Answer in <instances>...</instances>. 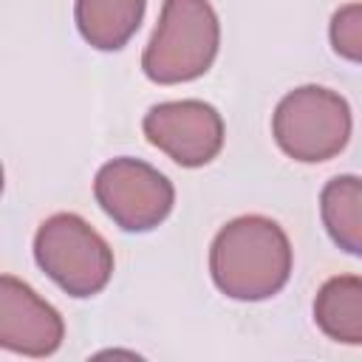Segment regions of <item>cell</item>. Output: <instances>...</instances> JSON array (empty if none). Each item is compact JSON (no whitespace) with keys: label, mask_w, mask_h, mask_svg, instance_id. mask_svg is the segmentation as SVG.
I'll return each instance as SVG.
<instances>
[{"label":"cell","mask_w":362,"mask_h":362,"mask_svg":"<svg viewBox=\"0 0 362 362\" xmlns=\"http://www.w3.org/2000/svg\"><path fill=\"white\" fill-rule=\"evenodd\" d=\"M209 272L226 297L266 300L277 294L288 280V238L274 221L263 215L235 218L212 240Z\"/></svg>","instance_id":"cell-1"},{"label":"cell","mask_w":362,"mask_h":362,"mask_svg":"<svg viewBox=\"0 0 362 362\" xmlns=\"http://www.w3.org/2000/svg\"><path fill=\"white\" fill-rule=\"evenodd\" d=\"M218 17L206 0H164L141 68L153 82H187L209 71L218 54Z\"/></svg>","instance_id":"cell-2"},{"label":"cell","mask_w":362,"mask_h":362,"mask_svg":"<svg viewBox=\"0 0 362 362\" xmlns=\"http://www.w3.org/2000/svg\"><path fill=\"white\" fill-rule=\"evenodd\" d=\"M272 133L280 150L294 161H328L351 136V107L339 93L305 85L280 99Z\"/></svg>","instance_id":"cell-3"},{"label":"cell","mask_w":362,"mask_h":362,"mask_svg":"<svg viewBox=\"0 0 362 362\" xmlns=\"http://www.w3.org/2000/svg\"><path fill=\"white\" fill-rule=\"evenodd\" d=\"M34 257L71 297H93L113 272V252L105 238L71 212H59L37 229Z\"/></svg>","instance_id":"cell-4"},{"label":"cell","mask_w":362,"mask_h":362,"mask_svg":"<svg viewBox=\"0 0 362 362\" xmlns=\"http://www.w3.org/2000/svg\"><path fill=\"white\" fill-rule=\"evenodd\" d=\"M102 209L127 232H144L161 223L173 209V184L139 158L107 161L93 184Z\"/></svg>","instance_id":"cell-5"},{"label":"cell","mask_w":362,"mask_h":362,"mask_svg":"<svg viewBox=\"0 0 362 362\" xmlns=\"http://www.w3.org/2000/svg\"><path fill=\"white\" fill-rule=\"evenodd\" d=\"M144 136L181 167H201L212 161L223 144L221 113L198 99L164 102L144 116Z\"/></svg>","instance_id":"cell-6"},{"label":"cell","mask_w":362,"mask_h":362,"mask_svg":"<svg viewBox=\"0 0 362 362\" xmlns=\"http://www.w3.org/2000/svg\"><path fill=\"white\" fill-rule=\"evenodd\" d=\"M11 291L17 294L20 305H23V320H3L0 325V345L11 348V351H23V354H51L57 351L59 339H62V320L59 314L34 294V288H28L25 283H17L11 274L3 277Z\"/></svg>","instance_id":"cell-7"},{"label":"cell","mask_w":362,"mask_h":362,"mask_svg":"<svg viewBox=\"0 0 362 362\" xmlns=\"http://www.w3.org/2000/svg\"><path fill=\"white\" fill-rule=\"evenodd\" d=\"M314 320L325 337L345 345H362V277H331L314 300Z\"/></svg>","instance_id":"cell-8"},{"label":"cell","mask_w":362,"mask_h":362,"mask_svg":"<svg viewBox=\"0 0 362 362\" xmlns=\"http://www.w3.org/2000/svg\"><path fill=\"white\" fill-rule=\"evenodd\" d=\"M144 0H76L79 34L102 51L122 48L139 28Z\"/></svg>","instance_id":"cell-9"},{"label":"cell","mask_w":362,"mask_h":362,"mask_svg":"<svg viewBox=\"0 0 362 362\" xmlns=\"http://www.w3.org/2000/svg\"><path fill=\"white\" fill-rule=\"evenodd\" d=\"M320 209L334 243L362 257V178L337 175L322 187Z\"/></svg>","instance_id":"cell-10"},{"label":"cell","mask_w":362,"mask_h":362,"mask_svg":"<svg viewBox=\"0 0 362 362\" xmlns=\"http://www.w3.org/2000/svg\"><path fill=\"white\" fill-rule=\"evenodd\" d=\"M331 45L339 57L362 62V3H351L331 17Z\"/></svg>","instance_id":"cell-11"}]
</instances>
